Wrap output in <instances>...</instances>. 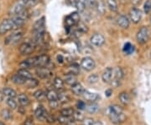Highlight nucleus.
Wrapping results in <instances>:
<instances>
[{
  "instance_id": "09e8293b",
  "label": "nucleus",
  "mask_w": 151,
  "mask_h": 125,
  "mask_svg": "<svg viewBox=\"0 0 151 125\" xmlns=\"http://www.w3.org/2000/svg\"><path fill=\"white\" fill-rule=\"evenodd\" d=\"M94 120L90 118H86L82 120V125H93L94 124Z\"/></svg>"
},
{
  "instance_id": "9d476101",
  "label": "nucleus",
  "mask_w": 151,
  "mask_h": 125,
  "mask_svg": "<svg viewBox=\"0 0 151 125\" xmlns=\"http://www.w3.org/2000/svg\"><path fill=\"white\" fill-rule=\"evenodd\" d=\"M129 17L130 20L134 23V24H138L139 23L141 20V18H142V14H141V11L136 8L132 9L129 12Z\"/></svg>"
},
{
  "instance_id": "b1692460",
  "label": "nucleus",
  "mask_w": 151,
  "mask_h": 125,
  "mask_svg": "<svg viewBox=\"0 0 151 125\" xmlns=\"http://www.w3.org/2000/svg\"><path fill=\"white\" fill-rule=\"evenodd\" d=\"M18 100H19V103L23 107H25L29 104V98H28L27 95H25L24 93L19 94L18 96Z\"/></svg>"
},
{
  "instance_id": "79ce46f5",
  "label": "nucleus",
  "mask_w": 151,
  "mask_h": 125,
  "mask_svg": "<svg viewBox=\"0 0 151 125\" xmlns=\"http://www.w3.org/2000/svg\"><path fill=\"white\" fill-rule=\"evenodd\" d=\"M144 11L145 14H149L151 11V0H147L144 5Z\"/></svg>"
},
{
  "instance_id": "c756f323",
  "label": "nucleus",
  "mask_w": 151,
  "mask_h": 125,
  "mask_svg": "<svg viewBox=\"0 0 151 125\" xmlns=\"http://www.w3.org/2000/svg\"><path fill=\"white\" fill-rule=\"evenodd\" d=\"M26 80H27V79L22 77L21 76H19V75H18V74L14 75V76L12 77V82H14V83H15V84H17V85L24 84L25 82H26Z\"/></svg>"
},
{
  "instance_id": "412c9836",
  "label": "nucleus",
  "mask_w": 151,
  "mask_h": 125,
  "mask_svg": "<svg viewBox=\"0 0 151 125\" xmlns=\"http://www.w3.org/2000/svg\"><path fill=\"white\" fill-rule=\"evenodd\" d=\"M58 121L61 124L72 125V123L75 122V119L73 118V116L72 117H65V116L60 115V117H59V119H58Z\"/></svg>"
},
{
  "instance_id": "5701e85b",
  "label": "nucleus",
  "mask_w": 151,
  "mask_h": 125,
  "mask_svg": "<svg viewBox=\"0 0 151 125\" xmlns=\"http://www.w3.org/2000/svg\"><path fill=\"white\" fill-rule=\"evenodd\" d=\"M124 77V71L122 70L121 67H116L114 70H113V79L115 80H119V81H122Z\"/></svg>"
},
{
  "instance_id": "c85d7f7f",
  "label": "nucleus",
  "mask_w": 151,
  "mask_h": 125,
  "mask_svg": "<svg viewBox=\"0 0 151 125\" xmlns=\"http://www.w3.org/2000/svg\"><path fill=\"white\" fill-rule=\"evenodd\" d=\"M98 105L96 103H91L90 104H87L86 106V110L87 113H89V114H95V113H97V111H98Z\"/></svg>"
},
{
  "instance_id": "aec40b11",
  "label": "nucleus",
  "mask_w": 151,
  "mask_h": 125,
  "mask_svg": "<svg viewBox=\"0 0 151 125\" xmlns=\"http://www.w3.org/2000/svg\"><path fill=\"white\" fill-rule=\"evenodd\" d=\"M35 57H32V58H29V59H26L24 60L23 62L20 63V67L23 68V69H28V68H31V67H34L35 66Z\"/></svg>"
},
{
  "instance_id": "13d9d810",
  "label": "nucleus",
  "mask_w": 151,
  "mask_h": 125,
  "mask_svg": "<svg viewBox=\"0 0 151 125\" xmlns=\"http://www.w3.org/2000/svg\"><path fill=\"white\" fill-rule=\"evenodd\" d=\"M93 125H103V123L102 122H100V121H95L94 122V124H93Z\"/></svg>"
},
{
  "instance_id": "9b49d317",
  "label": "nucleus",
  "mask_w": 151,
  "mask_h": 125,
  "mask_svg": "<svg viewBox=\"0 0 151 125\" xmlns=\"http://www.w3.org/2000/svg\"><path fill=\"white\" fill-rule=\"evenodd\" d=\"M108 116L109 119L111 120V122L116 125L121 124L126 120V116L124 113L121 114H109Z\"/></svg>"
},
{
  "instance_id": "603ef678",
  "label": "nucleus",
  "mask_w": 151,
  "mask_h": 125,
  "mask_svg": "<svg viewBox=\"0 0 151 125\" xmlns=\"http://www.w3.org/2000/svg\"><path fill=\"white\" fill-rule=\"evenodd\" d=\"M24 125H35V123H34V121H33L32 119L29 118V119H27L24 121Z\"/></svg>"
},
{
  "instance_id": "864d4df0",
  "label": "nucleus",
  "mask_w": 151,
  "mask_h": 125,
  "mask_svg": "<svg viewBox=\"0 0 151 125\" xmlns=\"http://www.w3.org/2000/svg\"><path fill=\"white\" fill-rule=\"evenodd\" d=\"M86 2L88 5L94 6L96 5V2H97V1H96V0H86Z\"/></svg>"
},
{
  "instance_id": "6e6d98bb",
  "label": "nucleus",
  "mask_w": 151,
  "mask_h": 125,
  "mask_svg": "<svg viewBox=\"0 0 151 125\" xmlns=\"http://www.w3.org/2000/svg\"><path fill=\"white\" fill-rule=\"evenodd\" d=\"M105 94H106L107 97H110L111 94H112V90H107V91L105 92Z\"/></svg>"
},
{
  "instance_id": "7c9ffc66",
  "label": "nucleus",
  "mask_w": 151,
  "mask_h": 125,
  "mask_svg": "<svg viewBox=\"0 0 151 125\" xmlns=\"http://www.w3.org/2000/svg\"><path fill=\"white\" fill-rule=\"evenodd\" d=\"M86 0H76L75 6L79 12H83L86 9Z\"/></svg>"
},
{
  "instance_id": "a878e982",
  "label": "nucleus",
  "mask_w": 151,
  "mask_h": 125,
  "mask_svg": "<svg viewBox=\"0 0 151 125\" xmlns=\"http://www.w3.org/2000/svg\"><path fill=\"white\" fill-rule=\"evenodd\" d=\"M64 80H62L60 77H55L53 81V86L56 90H61L64 87Z\"/></svg>"
},
{
  "instance_id": "423d86ee",
  "label": "nucleus",
  "mask_w": 151,
  "mask_h": 125,
  "mask_svg": "<svg viewBox=\"0 0 151 125\" xmlns=\"http://www.w3.org/2000/svg\"><path fill=\"white\" fill-rule=\"evenodd\" d=\"M23 37V33L20 31H17V32L9 34L4 40V43L6 45H15L17 44Z\"/></svg>"
},
{
  "instance_id": "7ed1b4c3",
  "label": "nucleus",
  "mask_w": 151,
  "mask_h": 125,
  "mask_svg": "<svg viewBox=\"0 0 151 125\" xmlns=\"http://www.w3.org/2000/svg\"><path fill=\"white\" fill-rule=\"evenodd\" d=\"M150 35V29L146 26H143L139 29V30L137 33V35H136L137 41L141 45H144V44H145L146 42L149 41Z\"/></svg>"
},
{
  "instance_id": "a18cd8bd",
  "label": "nucleus",
  "mask_w": 151,
  "mask_h": 125,
  "mask_svg": "<svg viewBox=\"0 0 151 125\" xmlns=\"http://www.w3.org/2000/svg\"><path fill=\"white\" fill-rule=\"evenodd\" d=\"M59 103L58 100H53V101H49V106L50 108L52 109H55L58 108L59 106Z\"/></svg>"
},
{
  "instance_id": "4d7b16f0",
  "label": "nucleus",
  "mask_w": 151,
  "mask_h": 125,
  "mask_svg": "<svg viewBox=\"0 0 151 125\" xmlns=\"http://www.w3.org/2000/svg\"><path fill=\"white\" fill-rule=\"evenodd\" d=\"M4 94L3 92H0V103L4 100Z\"/></svg>"
},
{
  "instance_id": "5fc2aeb1",
  "label": "nucleus",
  "mask_w": 151,
  "mask_h": 125,
  "mask_svg": "<svg viewBox=\"0 0 151 125\" xmlns=\"http://www.w3.org/2000/svg\"><path fill=\"white\" fill-rule=\"evenodd\" d=\"M57 61L60 63V64H62L63 62H64V57L61 55H57Z\"/></svg>"
},
{
  "instance_id": "58836bf2",
  "label": "nucleus",
  "mask_w": 151,
  "mask_h": 125,
  "mask_svg": "<svg viewBox=\"0 0 151 125\" xmlns=\"http://www.w3.org/2000/svg\"><path fill=\"white\" fill-rule=\"evenodd\" d=\"M7 104L11 109H15L17 108V106H18L17 102L14 100V98H9L7 99Z\"/></svg>"
},
{
  "instance_id": "a19ab883",
  "label": "nucleus",
  "mask_w": 151,
  "mask_h": 125,
  "mask_svg": "<svg viewBox=\"0 0 151 125\" xmlns=\"http://www.w3.org/2000/svg\"><path fill=\"white\" fill-rule=\"evenodd\" d=\"M96 6L97 8V10L99 13L101 14H104L105 13V5H104V3H103L102 0L96 2Z\"/></svg>"
},
{
  "instance_id": "4c0bfd02",
  "label": "nucleus",
  "mask_w": 151,
  "mask_h": 125,
  "mask_svg": "<svg viewBox=\"0 0 151 125\" xmlns=\"http://www.w3.org/2000/svg\"><path fill=\"white\" fill-rule=\"evenodd\" d=\"M1 116L4 120H9L12 118V113H11L9 109L4 108L3 109L2 112H1Z\"/></svg>"
},
{
  "instance_id": "f03ea898",
  "label": "nucleus",
  "mask_w": 151,
  "mask_h": 125,
  "mask_svg": "<svg viewBox=\"0 0 151 125\" xmlns=\"http://www.w3.org/2000/svg\"><path fill=\"white\" fill-rule=\"evenodd\" d=\"M29 0H17V2L12 6L9 9V14L11 16H15L25 9V6L27 5Z\"/></svg>"
},
{
  "instance_id": "0eeeda50",
  "label": "nucleus",
  "mask_w": 151,
  "mask_h": 125,
  "mask_svg": "<svg viewBox=\"0 0 151 125\" xmlns=\"http://www.w3.org/2000/svg\"><path fill=\"white\" fill-rule=\"evenodd\" d=\"M96 66V63L94 60L91 57H85L81 61V67L85 71H90L93 70Z\"/></svg>"
},
{
  "instance_id": "37998d69",
  "label": "nucleus",
  "mask_w": 151,
  "mask_h": 125,
  "mask_svg": "<svg viewBox=\"0 0 151 125\" xmlns=\"http://www.w3.org/2000/svg\"><path fill=\"white\" fill-rule=\"evenodd\" d=\"M73 118L75 119V120H77V121H82V120L85 119V118H84V116H83V114H82L81 112H80V110L74 113Z\"/></svg>"
},
{
  "instance_id": "4be33fe9",
  "label": "nucleus",
  "mask_w": 151,
  "mask_h": 125,
  "mask_svg": "<svg viewBox=\"0 0 151 125\" xmlns=\"http://www.w3.org/2000/svg\"><path fill=\"white\" fill-rule=\"evenodd\" d=\"M119 100H120V103L124 105H128L129 104L130 101H131V98H130L129 94L126 92H123L119 94Z\"/></svg>"
},
{
  "instance_id": "2f4dec72",
  "label": "nucleus",
  "mask_w": 151,
  "mask_h": 125,
  "mask_svg": "<svg viewBox=\"0 0 151 125\" xmlns=\"http://www.w3.org/2000/svg\"><path fill=\"white\" fill-rule=\"evenodd\" d=\"M46 98L49 101H53V100H58V93L55 90H49L46 93Z\"/></svg>"
},
{
  "instance_id": "49530a36",
  "label": "nucleus",
  "mask_w": 151,
  "mask_h": 125,
  "mask_svg": "<svg viewBox=\"0 0 151 125\" xmlns=\"http://www.w3.org/2000/svg\"><path fill=\"white\" fill-rule=\"evenodd\" d=\"M86 104L83 101H81V100H79L77 102V103H76V107H77V108L79 109L80 111L81 110H85L86 109Z\"/></svg>"
},
{
  "instance_id": "f257e3e1",
  "label": "nucleus",
  "mask_w": 151,
  "mask_h": 125,
  "mask_svg": "<svg viewBox=\"0 0 151 125\" xmlns=\"http://www.w3.org/2000/svg\"><path fill=\"white\" fill-rule=\"evenodd\" d=\"M17 27L13 18L6 19L0 23V34H4L10 30L16 29Z\"/></svg>"
},
{
  "instance_id": "473e14b6",
  "label": "nucleus",
  "mask_w": 151,
  "mask_h": 125,
  "mask_svg": "<svg viewBox=\"0 0 151 125\" xmlns=\"http://www.w3.org/2000/svg\"><path fill=\"white\" fill-rule=\"evenodd\" d=\"M123 50H124V53H126L127 55L132 54L134 51V46L132 45L129 42H127L124 45V48H123Z\"/></svg>"
},
{
  "instance_id": "2eb2a0df",
  "label": "nucleus",
  "mask_w": 151,
  "mask_h": 125,
  "mask_svg": "<svg viewBox=\"0 0 151 125\" xmlns=\"http://www.w3.org/2000/svg\"><path fill=\"white\" fill-rule=\"evenodd\" d=\"M117 23L119 26L123 29H128L129 27V20L128 17L125 15H119L117 18Z\"/></svg>"
},
{
  "instance_id": "ddd939ff",
  "label": "nucleus",
  "mask_w": 151,
  "mask_h": 125,
  "mask_svg": "<svg viewBox=\"0 0 151 125\" xmlns=\"http://www.w3.org/2000/svg\"><path fill=\"white\" fill-rule=\"evenodd\" d=\"M113 69L111 67H108L103 71V74H102V79H103V82L105 83H110L112 79H113Z\"/></svg>"
},
{
  "instance_id": "bb28decb",
  "label": "nucleus",
  "mask_w": 151,
  "mask_h": 125,
  "mask_svg": "<svg viewBox=\"0 0 151 125\" xmlns=\"http://www.w3.org/2000/svg\"><path fill=\"white\" fill-rule=\"evenodd\" d=\"M24 85L27 87V88H35V87H36L39 85V82H38L36 79L31 77V78L27 79Z\"/></svg>"
},
{
  "instance_id": "f8f14e48",
  "label": "nucleus",
  "mask_w": 151,
  "mask_h": 125,
  "mask_svg": "<svg viewBox=\"0 0 151 125\" xmlns=\"http://www.w3.org/2000/svg\"><path fill=\"white\" fill-rule=\"evenodd\" d=\"M36 74L42 79H46L52 76V72L48 67H39L36 69Z\"/></svg>"
},
{
  "instance_id": "8fccbe9b",
  "label": "nucleus",
  "mask_w": 151,
  "mask_h": 125,
  "mask_svg": "<svg viewBox=\"0 0 151 125\" xmlns=\"http://www.w3.org/2000/svg\"><path fill=\"white\" fill-rule=\"evenodd\" d=\"M77 24H78V30H79V31H81V32H83V33H85L87 31V27H86L84 24H82V23H80V22H79Z\"/></svg>"
},
{
  "instance_id": "a211bd4d",
  "label": "nucleus",
  "mask_w": 151,
  "mask_h": 125,
  "mask_svg": "<svg viewBox=\"0 0 151 125\" xmlns=\"http://www.w3.org/2000/svg\"><path fill=\"white\" fill-rule=\"evenodd\" d=\"M124 113V110L123 108L117 105V104H114V105H111L108 109V115L109 114H121Z\"/></svg>"
},
{
  "instance_id": "4468645a",
  "label": "nucleus",
  "mask_w": 151,
  "mask_h": 125,
  "mask_svg": "<svg viewBox=\"0 0 151 125\" xmlns=\"http://www.w3.org/2000/svg\"><path fill=\"white\" fill-rule=\"evenodd\" d=\"M48 114V113L46 112V110H45L43 106L40 105L38 107L35 112V117L37 118L39 120H41V121H45V119H46V116Z\"/></svg>"
},
{
  "instance_id": "f3484780",
  "label": "nucleus",
  "mask_w": 151,
  "mask_h": 125,
  "mask_svg": "<svg viewBox=\"0 0 151 125\" xmlns=\"http://www.w3.org/2000/svg\"><path fill=\"white\" fill-rule=\"evenodd\" d=\"M71 92L76 96H81V95H83V93L85 92V89L82 87L81 83L76 82L73 86H71Z\"/></svg>"
},
{
  "instance_id": "1a4fd4ad",
  "label": "nucleus",
  "mask_w": 151,
  "mask_h": 125,
  "mask_svg": "<svg viewBox=\"0 0 151 125\" xmlns=\"http://www.w3.org/2000/svg\"><path fill=\"white\" fill-rule=\"evenodd\" d=\"M19 50L20 52V54L24 55H27L32 53L33 51L35 50V46L34 45L29 42H25L20 45Z\"/></svg>"
},
{
  "instance_id": "c9c22d12",
  "label": "nucleus",
  "mask_w": 151,
  "mask_h": 125,
  "mask_svg": "<svg viewBox=\"0 0 151 125\" xmlns=\"http://www.w3.org/2000/svg\"><path fill=\"white\" fill-rule=\"evenodd\" d=\"M58 101L60 103H66L70 101V98L67 94L64 93H60L58 94Z\"/></svg>"
},
{
  "instance_id": "72a5a7b5",
  "label": "nucleus",
  "mask_w": 151,
  "mask_h": 125,
  "mask_svg": "<svg viewBox=\"0 0 151 125\" xmlns=\"http://www.w3.org/2000/svg\"><path fill=\"white\" fill-rule=\"evenodd\" d=\"M74 113L75 111L72 108H66L60 111V115L65 116V117H72L74 115Z\"/></svg>"
},
{
  "instance_id": "bf43d9fd",
  "label": "nucleus",
  "mask_w": 151,
  "mask_h": 125,
  "mask_svg": "<svg viewBox=\"0 0 151 125\" xmlns=\"http://www.w3.org/2000/svg\"><path fill=\"white\" fill-rule=\"evenodd\" d=\"M0 125H5V124H4V123H3L2 121H0Z\"/></svg>"
},
{
  "instance_id": "3c124183",
  "label": "nucleus",
  "mask_w": 151,
  "mask_h": 125,
  "mask_svg": "<svg viewBox=\"0 0 151 125\" xmlns=\"http://www.w3.org/2000/svg\"><path fill=\"white\" fill-rule=\"evenodd\" d=\"M45 121H47L48 123H50V124H51V123H54L55 121V119L54 117L52 116V115L50 114H47V116H46V119H45Z\"/></svg>"
},
{
  "instance_id": "de8ad7c7",
  "label": "nucleus",
  "mask_w": 151,
  "mask_h": 125,
  "mask_svg": "<svg viewBox=\"0 0 151 125\" xmlns=\"http://www.w3.org/2000/svg\"><path fill=\"white\" fill-rule=\"evenodd\" d=\"M70 16L72 18V19L76 22V24H77L79 22H80V16H79V14H77V13H72V14H70Z\"/></svg>"
},
{
  "instance_id": "393cba45",
  "label": "nucleus",
  "mask_w": 151,
  "mask_h": 125,
  "mask_svg": "<svg viewBox=\"0 0 151 125\" xmlns=\"http://www.w3.org/2000/svg\"><path fill=\"white\" fill-rule=\"evenodd\" d=\"M3 93L4 94V96L7 97V98H14L15 97H17V93L16 92L12 89V88H9V87H5L3 89Z\"/></svg>"
},
{
  "instance_id": "ea45409f",
  "label": "nucleus",
  "mask_w": 151,
  "mask_h": 125,
  "mask_svg": "<svg viewBox=\"0 0 151 125\" xmlns=\"http://www.w3.org/2000/svg\"><path fill=\"white\" fill-rule=\"evenodd\" d=\"M98 82V76L97 74H92L87 77V82L89 84H96Z\"/></svg>"
},
{
  "instance_id": "c03bdc74",
  "label": "nucleus",
  "mask_w": 151,
  "mask_h": 125,
  "mask_svg": "<svg viewBox=\"0 0 151 125\" xmlns=\"http://www.w3.org/2000/svg\"><path fill=\"white\" fill-rule=\"evenodd\" d=\"M70 71L69 73H71V74H75V75H77L78 72H79V66L77 65H72L70 66Z\"/></svg>"
},
{
  "instance_id": "e433bc0d",
  "label": "nucleus",
  "mask_w": 151,
  "mask_h": 125,
  "mask_svg": "<svg viewBox=\"0 0 151 125\" xmlns=\"http://www.w3.org/2000/svg\"><path fill=\"white\" fill-rule=\"evenodd\" d=\"M34 97L37 99L38 101H43L46 98V93H45L42 90H38L34 93Z\"/></svg>"
},
{
  "instance_id": "dca6fc26",
  "label": "nucleus",
  "mask_w": 151,
  "mask_h": 125,
  "mask_svg": "<svg viewBox=\"0 0 151 125\" xmlns=\"http://www.w3.org/2000/svg\"><path fill=\"white\" fill-rule=\"evenodd\" d=\"M82 96L84 97L85 100L90 102V103H94V102H96L97 99L99 98L98 94L94 93H91V92H88V91H86V90H85V92H84Z\"/></svg>"
},
{
  "instance_id": "f704fd0d",
  "label": "nucleus",
  "mask_w": 151,
  "mask_h": 125,
  "mask_svg": "<svg viewBox=\"0 0 151 125\" xmlns=\"http://www.w3.org/2000/svg\"><path fill=\"white\" fill-rule=\"evenodd\" d=\"M18 75L21 76L22 77L25 78V79H29V78H31L32 77V74L28 71L27 69H23L21 68L20 70H19V71L17 72Z\"/></svg>"
},
{
  "instance_id": "6e6552de",
  "label": "nucleus",
  "mask_w": 151,
  "mask_h": 125,
  "mask_svg": "<svg viewBox=\"0 0 151 125\" xmlns=\"http://www.w3.org/2000/svg\"><path fill=\"white\" fill-rule=\"evenodd\" d=\"M91 43L97 47H101L102 45H104L105 43V37L103 36L102 34L99 33H96L92 35L91 39H90Z\"/></svg>"
},
{
  "instance_id": "6ab92c4d",
  "label": "nucleus",
  "mask_w": 151,
  "mask_h": 125,
  "mask_svg": "<svg viewBox=\"0 0 151 125\" xmlns=\"http://www.w3.org/2000/svg\"><path fill=\"white\" fill-rule=\"evenodd\" d=\"M64 82L66 83L67 85L70 86H73L74 84H76L77 82V77L76 75L75 74H71V73H68L66 74L64 78Z\"/></svg>"
},
{
  "instance_id": "39448f33",
  "label": "nucleus",
  "mask_w": 151,
  "mask_h": 125,
  "mask_svg": "<svg viewBox=\"0 0 151 125\" xmlns=\"http://www.w3.org/2000/svg\"><path fill=\"white\" fill-rule=\"evenodd\" d=\"M35 67H47L50 63V58L46 55H41L35 57Z\"/></svg>"
},
{
  "instance_id": "20e7f679",
  "label": "nucleus",
  "mask_w": 151,
  "mask_h": 125,
  "mask_svg": "<svg viewBox=\"0 0 151 125\" xmlns=\"http://www.w3.org/2000/svg\"><path fill=\"white\" fill-rule=\"evenodd\" d=\"M45 18L41 17L34 24L33 26V32L34 34H45Z\"/></svg>"
},
{
  "instance_id": "cd10ccee",
  "label": "nucleus",
  "mask_w": 151,
  "mask_h": 125,
  "mask_svg": "<svg viewBox=\"0 0 151 125\" xmlns=\"http://www.w3.org/2000/svg\"><path fill=\"white\" fill-rule=\"evenodd\" d=\"M107 5H108V9L113 12H117L119 9L117 0H107Z\"/></svg>"
}]
</instances>
